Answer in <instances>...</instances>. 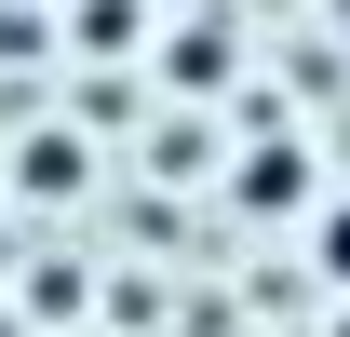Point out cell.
<instances>
[{
  "instance_id": "6da1fadb",
  "label": "cell",
  "mask_w": 350,
  "mask_h": 337,
  "mask_svg": "<svg viewBox=\"0 0 350 337\" xmlns=\"http://www.w3.org/2000/svg\"><path fill=\"white\" fill-rule=\"evenodd\" d=\"M148 41V0H81V54H135Z\"/></svg>"
},
{
  "instance_id": "7a4b0ae2",
  "label": "cell",
  "mask_w": 350,
  "mask_h": 337,
  "mask_svg": "<svg viewBox=\"0 0 350 337\" xmlns=\"http://www.w3.org/2000/svg\"><path fill=\"white\" fill-rule=\"evenodd\" d=\"M27 189L68 203V189H81V135H27Z\"/></svg>"
},
{
  "instance_id": "3957f363",
  "label": "cell",
  "mask_w": 350,
  "mask_h": 337,
  "mask_svg": "<svg viewBox=\"0 0 350 337\" xmlns=\"http://www.w3.org/2000/svg\"><path fill=\"white\" fill-rule=\"evenodd\" d=\"M310 256H323V284L350 297V189H337V203H323V216H310Z\"/></svg>"
},
{
  "instance_id": "277c9868",
  "label": "cell",
  "mask_w": 350,
  "mask_h": 337,
  "mask_svg": "<svg viewBox=\"0 0 350 337\" xmlns=\"http://www.w3.org/2000/svg\"><path fill=\"white\" fill-rule=\"evenodd\" d=\"M337 14H350V0H337Z\"/></svg>"
}]
</instances>
